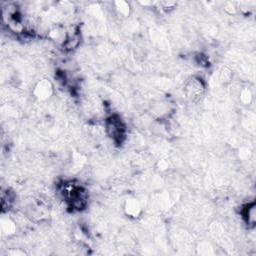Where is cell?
Here are the masks:
<instances>
[{"label": "cell", "mask_w": 256, "mask_h": 256, "mask_svg": "<svg viewBox=\"0 0 256 256\" xmlns=\"http://www.w3.org/2000/svg\"><path fill=\"white\" fill-rule=\"evenodd\" d=\"M115 12L125 18L129 15L130 13V7H129V4L124 2V1H120V2H115Z\"/></svg>", "instance_id": "6"}, {"label": "cell", "mask_w": 256, "mask_h": 256, "mask_svg": "<svg viewBox=\"0 0 256 256\" xmlns=\"http://www.w3.org/2000/svg\"><path fill=\"white\" fill-rule=\"evenodd\" d=\"M239 100L243 105H250L253 100V94L249 88H243L239 94Z\"/></svg>", "instance_id": "7"}, {"label": "cell", "mask_w": 256, "mask_h": 256, "mask_svg": "<svg viewBox=\"0 0 256 256\" xmlns=\"http://www.w3.org/2000/svg\"><path fill=\"white\" fill-rule=\"evenodd\" d=\"M105 130L106 134L114 142L121 143L125 139V125L117 116H111L106 120Z\"/></svg>", "instance_id": "1"}, {"label": "cell", "mask_w": 256, "mask_h": 256, "mask_svg": "<svg viewBox=\"0 0 256 256\" xmlns=\"http://www.w3.org/2000/svg\"><path fill=\"white\" fill-rule=\"evenodd\" d=\"M241 215L243 221L249 228H253L255 226L256 221V205L254 201H250L244 205L241 210Z\"/></svg>", "instance_id": "4"}, {"label": "cell", "mask_w": 256, "mask_h": 256, "mask_svg": "<svg viewBox=\"0 0 256 256\" xmlns=\"http://www.w3.org/2000/svg\"><path fill=\"white\" fill-rule=\"evenodd\" d=\"M53 92L52 84L47 79H41L35 84L33 89L34 96L39 100H47Z\"/></svg>", "instance_id": "3"}, {"label": "cell", "mask_w": 256, "mask_h": 256, "mask_svg": "<svg viewBox=\"0 0 256 256\" xmlns=\"http://www.w3.org/2000/svg\"><path fill=\"white\" fill-rule=\"evenodd\" d=\"M205 92V84L198 76L190 77L184 84V93L192 102L199 101Z\"/></svg>", "instance_id": "2"}, {"label": "cell", "mask_w": 256, "mask_h": 256, "mask_svg": "<svg viewBox=\"0 0 256 256\" xmlns=\"http://www.w3.org/2000/svg\"><path fill=\"white\" fill-rule=\"evenodd\" d=\"M124 213L130 218H138L142 213V206L136 198H129L125 201L123 206Z\"/></svg>", "instance_id": "5"}, {"label": "cell", "mask_w": 256, "mask_h": 256, "mask_svg": "<svg viewBox=\"0 0 256 256\" xmlns=\"http://www.w3.org/2000/svg\"><path fill=\"white\" fill-rule=\"evenodd\" d=\"M219 78H220V81L224 84L229 83L232 79V71L227 67L222 68V70L220 71V75H219Z\"/></svg>", "instance_id": "8"}]
</instances>
